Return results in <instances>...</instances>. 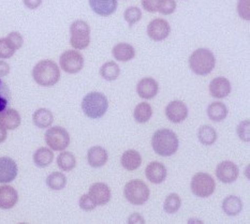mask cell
<instances>
[{
	"label": "cell",
	"mask_w": 250,
	"mask_h": 224,
	"mask_svg": "<svg viewBox=\"0 0 250 224\" xmlns=\"http://www.w3.org/2000/svg\"><path fill=\"white\" fill-rule=\"evenodd\" d=\"M160 0H142L143 9H145L147 12L155 13L158 11Z\"/></svg>",
	"instance_id": "b9f144b4"
},
{
	"label": "cell",
	"mask_w": 250,
	"mask_h": 224,
	"mask_svg": "<svg viewBox=\"0 0 250 224\" xmlns=\"http://www.w3.org/2000/svg\"><path fill=\"white\" fill-rule=\"evenodd\" d=\"M240 174L238 166L232 161H222L216 167V176L224 183H234Z\"/></svg>",
	"instance_id": "8fae6325"
},
{
	"label": "cell",
	"mask_w": 250,
	"mask_h": 224,
	"mask_svg": "<svg viewBox=\"0 0 250 224\" xmlns=\"http://www.w3.org/2000/svg\"><path fill=\"white\" fill-rule=\"evenodd\" d=\"M15 50L11 46L5 38H0V58L9 59L15 54Z\"/></svg>",
	"instance_id": "8d00e7d4"
},
{
	"label": "cell",
	"mask_w": 250,
	"mask_h": 224,
	"mask_svg": "<svg viewBox=\"0 0 250 224\" xmlns=\"http://www.w3.org/2000/svg\"><path fill=\"white\" fill-rule=\"evenodd\" d=\"M237 134L244 142L250 141V122L249 119L244 120L237 127Z\"/></svg>",
	"instance_id": "ab89813d"
},
{
	"label": "cell",
	"mask_w": 250,
	"mask_h": 224,
	"mask_svg": "<svg viewBox=\"0 0 250 224\" xmlns=\"http://www.w3.org/2000/svg\"><path fill=\"white\" fill-rule=\"evenodd\" d=\"M107 108L108 101L101 92H89L83 98L82 110L86 116L91 119H98L104 116Z\"/></svg>",
	"instance_id": "277c9868"
},
{
	"label": "cell",
	"mask_w": 250,
	"mask_h": 224,
	"mask_svg": "<svg viewBox=\"0 0 250 224\" xmlns=\"http://www.w3.org/2000/svg\"><path fill=\"white\" fill-rule=\"evenodd\" d=\"M124 18L126 20L128 25L132 27L134 24H137L138 21L142 19V11L138 7H129L126 9L124 13Z\"/></svg>",
	"instance_id": "836d02e7"
},
{
	"label": "cell",
	"mask_w": 250,
	"mask_h": 224,
	"mask_svg": "<svg viewBox=\"0 0 250 224\" xmlns=\"http://www.w3.org/2000/svg\"><path fill=\"white\" fill-rule=\"evenodd\" d=\"M237 13L241 19L250 20V0H238Z\"/></svg>",
	"instance_id": "74e56055"
},
{
	"label": "cell",
	"mask_w": 250,
	"mask_h": 224,
	"mask_svg": "<svg viewBox=\"0 0 250 224\" xmlns=\"http://www.w3.org/2000/svg\"><path fill=\"white\" fill-rule=\"evenodd\" d=\"M121 163L125 169L127 171H135L142 164V157L140 152L134 149H129L125 151L121 158Z\"/></svg>",
	"instance_id": "7402d4cb"
},
{
	"label": "cell",
	"mask_w": 250,
	"mask_h": 224,
	"mask_svg": "<svg viewBox=\"0 0 250 224\" xmlns=\"http://www.w3.org/2000/svg\"><path fill=\"white\" fill-rule=\"evenodd\" d=\"M10 73V65L4 60H0V79L4 78Z\"/></svg>",
	"instance_id": "f6af8a7d"
},
{
	"label": "cell",
	"mask_w": 250,
	"mask_h": 224,
	"mask_svg": "<svg viewBox=\"0 0 250 224\" xmlns=\"http://www.w3.org/2000/svg\"><path fill=\"white\" fill-rule=\"evenodd\" d=\"M34 162L38 167L44 168L51 164L54 160V154L52 149L46 148V147H41L37 149L34 154Z\"/></svg>",
	"instance_id": "4316f807"
},
{
	"label": "cell",
	"mask_w": 250,
	"mask_h": 224,
	"mask_svg": "<svg viewBox=\"0 0 250 224\" xmlns=\"http://www.w3.org/2000/svg\"><path fill=\"white\" fill-rule=\"evenodd\" d=\"M124 194L130 204L139 206L145 204L148 201L150 191L147 184L142 180L133 179L125 185Z\"/></svg>",
	"instance_id": "5b68a950"
},
{
	"label": "cell",
	"mask_w": 250,
	"mask_h": 224,
	"mask_svg": "<svg viewBox=\"0 0 250 224\" xmlns=\"http://www.w3.org/2000/svg\"><path fill=\"white\" fill-rule=\"evenodd\" d=\"M119 74H121V69H119V65L114 61H107L100 68L101 78L105 81H115Z\"/></svg>",
	"instance_id": "4dcf8cb0"
},
{
	"label": "cell",
	"mask_w": 250,
	"mask_h": 224,
	"mask_svg": "<svg viewBox=\"0 0 250 224\" xmlns=\"http://www.w3.org/2000/svg\"><path fill=\"white\" fill-rule=\"evenodd\" d=\"M79 205L81 207V209H83L84 211H91L97 207L94 200L90 198L89 194H84L81 196V199L79 201Z\"/></svg>",
	"instance_id": "60d3db41"
},
{
	"label": "cell",
	"mask_w": 250,
	"mask_h": 224,
	"mask_svg": "<svg viewBox=\"0 0 250 224\" xmlns=\"http://www.w3.org/2000/svg\"><path fill=\"white\" fill-rule=\"evenodd\" d=\"M128 223L129 224H139V223H141V224H144L145 223V220H144V218L141 216L140 214H138V212H134V214H132L131 216L129 217V219H128Z\"/></svg>",
	"instance_id": "ee69618b"
},
{
	"label": "cell",
	"mask_w": 250,
	"mask_h": 224,
	"mask_svg": "<svg viewBox=\"0 0 250 224\" xmlns=\"http://www.w3.org/2000/svg\"><path fill=\"white\" fill-rule=\"evenodd\" d=\"M243 209V203L240 198L235 195L228 196L222 202V210H224L228 216H237L241 214Z\"/></svg>",
	"instance_id": "484cf974"
},
{
	"label": "cell",
	"mask_w": 250,
	"mask_h": 224,
	"mask_svg": "<svg viewBox=\"0 0 250 224\" xmlns=\"http://www.w3.org/2000/svg\"><path fill=\"white\" fill-rule=\"evenodd\" d=\"M176 10L175 0H160L158 12L164 15H170Z\"/></svg>",
	"instance_id": "f35d334b"
},
{
	"label": "cell",
	"mask_w": 250,
	"mask_h": 224,
	"mask_svg": "<svg viewBox=\"0 0 250 224\" xmlns=\"http://www.w3.org/2000/svg\"><path fill=\"white\" fill-rule=\"evenodd\" d=\"M112 55L118 61L127 62L134 58L135 50L129 43H118V44L113 47Z\"/></svg>",
	"instance_id": "603a6c76"
},
{
	"label": "cell",
	"mask_w": 250,
	"mask_h": 224,
	"mask_svg": "<svg viewBox=\"0 0 250 224\" xmlns=\"http://www.w3.org/2000/svg\"><path fill=\"white\" fill-rule=\"evenodd\" d=\"M198 138L201 144L211 146L217 141V132L213 127L205 124L198 130Z\"/></svg>",
	"instance_id": "f546056e"
},
{
	"label": "cell",
	"mask_w": 250,
	"mask_h": 224,
	"mask_svg": "<svg viewBox=\"0 0 250 224\" xmlns=\"http://www.w3.org/2000/svg\"><path fill=\"white\" fill-rule=\"evenodd\" d=\"M32 79L38 85L52 87L61 80V69L53 60H41L32 69Z\"/></svg>",
	"instance_id": "6da1fadb"
},
{
	"label": "cell",
	"mask_w": 250,
	"mask_h": 224,
	"mask_svg": "<svg viewBox=\"0 0 250 224\" xmlns=\"http://www.w3.org/2000/svg\"><path fill=\"white\" fill-rule=\"evenodd\" d=\"M59 64L66 73L77 74L84 68V57L78 51L68 50L59 57Z\"/></svg>",
	"instance_id": "9c48e42d"
},
{
	"label": "cell",
	"mask_w": 250,
	"mask_h": 224,
	"mask_svg": "<svg viewBox=\"0 0 250 224\" xmlns=\"http://www.w3.org/2000/svg\"><path fill=\"white\" fill-rule=\"evenodd\" d=\"M19 168L16 162L8 157L0 158V183H12L18 176Z\"/></svg>",
	"instance_id": "4fadbf2b"
},
{
	"label": "cell",
	"mask_w": 250,
	"mask_h": 224,
	"mask_svg": "<svg viewBox=\"0 0 250 224\" xmlns=\"http://www.w3.org/2000/svg\"><path fill=\"white\" fill-rule=\"evenodd\" d=\"M7 130H5L2 125H0V143H3V142L7 140Z\"/></svg>",
	"instance_id": "bcb514c9"
},
{
	"label": "cell",
	"mask_w": 250,
	"mask_h": 224,
	"mask_svg": "<svg viewBox=\"0 0 250 224\" xmlns=\"http://www.w3.org/2000/svg\"><path fill=\"white\" fill-rule=\"evenodd\" d=\"M46 184L52 190H62L67 184V177L61 172H54L47 176Z\"/></svg>",
	"instance_id": "1f68e13d"
},
{
	"label": "cell",
	"mask_w": 250,
	"mask_h": 224,
	"mask_svg": "<svg viewBox=\"0 0 250 224\" xmlns=\"http://www.w3.org/2000/svg\"><path fill=\"white\" fill-rule=\"evenodd\" d=\"M182 200L179 198V195L176 193H171L170 195L167 196L164 204V209L167 214H175L181 208Z\"/></svg>",
	"instance_id": "d6a6232c"
},
{
	"label": "cell",
	"mask_w": 250,
	"mask_h": 224,
	"mask_svg": "<svg viewBox=\"0 0 250 224\" xmlns=\"http://www.w3.org/2000/svg\"><path fill=\"white\" fill-rule=\"evenodd\" d=\"M90 43V27L85 20H78L70 26V44L77 51L85 50Z\"/></svg>",
	"instance_id": "8992f818"
},
{
	"label": "cell",
	"mask_w": 250,
	"mask_h": 224,
	"mask_svg": "<svg viewBox=\"0 0 250 224\" xmlns=\"http://www.w3.org/2000/svg\"><path fill=\"white\" fill-rule=\"evenodd\" d=\"M231 89L230 81L224 76L216 78L209 83V94L216 99H224L228 97L230 95Z\"/></svg>",
	"instance_id": "9a60e30c"
},
{
	"label": "cell",
	"mask_w": 250,
	"mask_h": 224,
	"mask_svg": "<svg viewBox=\"0 0 250 224\" xmlns=\"http://www.w3.org/2000/svg\"><path fill=\"white\" fill-rule=\"evenodd\" d=\"M11 101V91L9 86L0 79V113L8 107Z\"/></svg>",
	"instance_id": "e575fe53"
},
{
	"label": "cell",
	"mask_w": 250,
	"mask_h": 224,
	"mask_svg": "<svg viewBox=\"0 0 250 224\" xmlns=\"http://www.w3.org/2000/svg\"><path fill=\"white\" fill-rule=\"evenodd\" d=\"M90 198L94 200L97 206H103L107 204L111 200V189L103 183H96L90 185L89 192Z\"/></svg>",
	"instance_id": "5bb4252c"
},
{
	"label": "cell",
	"mask_w": 250,
	"mask_h": 224,
	"mask_svg": "<svg viewBox=\"0 0 250 224\" xmlns=\"http://www.w3.org/2000/svg\"><path fill=\"white\" fill-rule=\"evenodd\" d=\"M228 107L222 102H213L210 103L208 107V116L215 122H220L222 120H225L228 116Z\"/></svg>",
	"instance_id": "d4e9b609"
},
{
	"label": "cell",
	"mask_w": 250,
	"mask_h": 224,
	"mask_svg": "<svg viewBox=\"0 0 250 224\" xmlns=\"http://www.w3.org/2000/svg\"><path fill=\"white\" fill-rule=\"evenodd\" d=\"M21 118L20 113L14 108H5L0 113V125L5 130H15L20 127Z\"/></svg>",
	"instance_id": "ffe728a7"
},
{
	"label": "cell",
	"mask_w": 250,
	"mask_h": 224,
	"mask_svg": "<svg viewBox=\"0 0 250 224\" xmlns=\"http://www.w3.org/2000/svg\"><path fill=\"white\" fill-rule=\"evenodd\" d=\"M190 222H198V223H203V222L201 221V220H195V219H190V220L188 221V223H190Z\"/></svg>",
	"instance_id": "7dc6e473"
},
{
	"label": "cell",
	"mask_w": 250,
	"mask_h": 224,
	"mask_svg": "<svg viewBox=\"0 0 250 224\" xmlns=\"http://www.w3.org/2000/svg\"><path fill=\"white\" fill-rule=\"evenodd\" d=\"M54 122V116L47 108H39L32 115V122L39 129L50 128Z\"/></svg>",
	"instance_id": "cb8c5ba5"
},
{
	"label": "cell",
	"mask_w": 250,
	"mask_h": 224,
	"mask_svg": "<svg viewBox=\"0 0 250 224\" xmlns=\"http://www.w3.org/2000/svg\"><path fill=\"white\" fill-rule=\"evenodd\" d=\"M216 65V58L208 48H198L189 57V67L197 75H208Z\"/></svg>",
	"instance_id": "3957f363"
},
{
	"label": "cell",
	"mask_w": 250,
	"mask_h": 224,
	"mask_svg": "<svg viewBox=\"0 0 250 224\" xmlns=\"http://www.w3.org/2000/svg\"><path fill=\"white\" fill-rule=\"evenodd\" d=\"M145 175L150 183H164L167 178V167L162 164L161 162L153 161L145 168Z\"/></svg>",
	"instance_id": "ac0fdd59"
},
{
	"label": "cell",
	"mask_w": 250,
	"mask_h": 224,
	"mask_svg": "<svg viewBox=\"0 0 250 224\" xmlns=\"http://www.w3.org/2000/svg\"><path fill=\"white\" fill-rule=\"evenodd\" d=\"M166 116L173 123H181L188 117V107L183 101H171L166 107Z\"/></svg>",
	"instance_id": "7c38bea8"
},
{
	"label": "cell",
	"mask_w": 250,
	"mask_h": 224,
	"mask_svg": "<svg viewBox=\"0 0 250 224\" xmlns=\"http://www.w3.org/2000/svg\"><path fill=\"white\" fill-rule=\"evenodd\" d=\"M117 0H89L94 12L100 16H110L117 10Z\"/></svg>",
	"instance_id": "d6986e66"
},
{
	"label": "cell",
	"mask_w": 250,
	"mask_h": 224,
	"mask_svg": "<svg viewBox=\"0 0 250 224\" xmlns=\"http://www.w3.org/2000/svg\"><path fill=\"white\" fill-rule=\"evenodd\" d=\"M5 39H7L9 44L12 46L15 51L20 50V48L23 46V43H24V38L21 36L20 32L18 31H12L10 32V34L5 37Z\"/></svg>",
	"instance_id": "d590c367"
},
{
	"label": "cell",
	"mask_w": 250,
	"mask_h": 224,
	"mask_svg": "<svg viewBox=\"0 0 250 224\" xmlns=\"http://www.w3.org/2000/svg\"><path fill=\"white\" fill-rule=\"evenodd\" d=\"M25 7L29 10H36L41 5L42 0H23Z\"/></svg>",
	"instance_id": "7bdbcfd3"
},
{
	"label": "cell",
	"mask_w": 250,
	"mask_h": 224,
	"mask_svg": "<svg viewBox=\"0 0 250 224\" xmlns=\"http://www.w3.org/2000/svg\"><path fill=\"white\" fill-rule=\"evenodd\" d=\"M19 193L9 184L0 185V209H11L18 204Z\"/></svg>",
	"instance_id": "e0dca14e"
},
{
	"label": "cell",
	"mask_w": 250,
	"mask_h": 224,
	"mask_svg": "<svg viewBox=\"0 0 250 224\" xmlns=\"http://www.w3.org/2000/svg\"><path fill=\"white\" fill-rule=\"evenodd\" d=\"M108 160L107 151L101 146H94L87 152V161L91 167H102Z\"/></svg>",
	"instance_id": "44dd1931"
},
{
	"label": "cell",
	"mask_w": 250,
	"mask_h": 224,
	"mask_svg": "<svg viewBox=\"0 0 250 224\" xmlns=\"http://www.w3.org/2000/svg\"><path fill=\"white\" fill-rule=\"evenodd\" d=\"M44 138L46 145L52 150L55 151H62L70 144L69 132L64 128L59 127V125H55V127L48 129L45 132Z\"/></svg>",
	"instance_id": "ba28073f"
},
{
	"label": "cell",
	"mask_w": 250,
	"mask_h": 224,
	"mask_svg": "<svg viewBox=\"0 0 250 224\" xmlns=\"http://www.w3.org/2000/svg\"><path fill=\"white\" fill-rule=\"evenodd\" d=\"M171 32V26L166 20L155 19L147 26V35L154 41H164Z\"/></svg>",
	"instance_id": "30bf717a"
},
{
	"label": "cell",
	"mask_w": 250,
	"mask_h": 224,
	"mask_svg": "<svg viewBox=\"0 0 250 224\" xmlns=\"http://www.w3.org/2000/svg\"><path fill=\"white\" fill-rule=\"evenodd\" d=\"M57 165L62 172H70L77 166V159L72 152L62 150L57 157Z\"/></svg>",
	"instance_id": "f1b7e54d"
},
{
	"label": "cell",
	"mask_w": 250,
	"mask_h": 224,
	"mask_svg": "<svg viewBox=\"0 0 250 224\" xmlns=\"http://www.w3.org/2000/svg\"><path fill=\"white\" fill-rule=\"evenodd\" d=\"M153 116V108L147 102H142L135 106L133 112L134 120L139 123H145Z\"/></svg>",
	"instance_id": "83f0119b"
},
{
	"label": "cell",
	"mask_w": 250,
	"mask_h": 224,
	"mask_svg": "<svg viewBox=\"0 0 250 224\" xmlns=\"http://www.w3.org/2000/svg\"><path fill=\"white\" fill-rule=\"evenodd\" d=\"M151 146L157 155L171 157L177 151L179 142L177 135L172 130L160 129L156 131L151 138Z\"/></svg>",
	"instance_id": "7a4b0ae2"
},
{
	"label": "cell",
	"mask_w": 250,
	"mask_h": 224,
	"mask_svg": "<svg viewBox=\"0 0 250 224\" xmlns=\"http://www.w3.org/2000/svg\"><path fill=\"white\" fill-rule=\"evenodd\" d=\"M159 85L151 78H144L137 85L138 95L145 100H150L158 95Z\"/></svg>",
	"instance_id": "2e32d148"
},
{
	"label": "cell",
	"mask_w": 250,
	"mask_h": 224,
	"mask_svg": "<svg viewBox=\"0 0 250 224\" xmlns=\"http://www.w3.org/2000/svg\"><path fill=\"white\" fill-rule=\"evenodd\" d=\"M190 188L195 196L205 199L214 193L216 183L210 175L206 173H197L191 179Z\"/></svg>",
	"instance_id": "52a82bcc"
}]
</instances>
